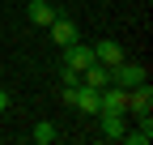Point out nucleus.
Masks as SVG:
<instances>
[{
  "instance_id": "nucleus-8",
  "label": "nucleus",
  "mask_w": 153,
  "mask_h": 145,
  "mask_svg": "<svg viewBox=\"0 0 153 145\" xmlns=\"http://www.w3.org/2000/svg\"><path fill=\"white\" fill-rule=\"evenodd\" d=\"M81 81H85V85H94V90H106V85H111V68L94 60L89 68H81Z\"/></svg>"
},
{
  "instance_id": "nucleus-4",
  "label": "nucleus",
  "mask_w": 153,
  "mask_h": 145,
  "mask_svg": "<svg viewBox=\"0 0 153 145\" xmlns=\"http://www.w3.org/2000/svg\"><path fill=\"white\" fill-rule=\"evenodd\" d=\"M111 81H115V85H123V90H132V85L149 81V72H145L140 64H123V60H119V64L111 68Z\"/></svg>"
},
{
  "instance_id": "nucleus-11",
  "label": "nucleus",
  "mask_w": 153,
  "mask_h": 145,
  "mask_svg": "<svg viewBox=\"0 0 153 145\" xmlns=\"http://www.w3.org/2000/svg\"><path fill=\"white\" fill-rule=\"evenodd\" d=\"M102 115V137L106 141H119L123 137V115H106V111H98Z\"/></svg>"
},
{
  "instance_id": "nucleus-3",
  "label": "nucleus",
  "mask_w": 153,
  "mask_h": 145,
  "mask_svg": "<svg viewBox=\"0 0 153 145\" xmlns=\"http://www.w3.org/2000/svg\"><path fill=\"white\" fill-rule=\"evenodd\" d=\"M98 111H106V115H128V90L111 81V85L102 90V107H98Z\"/></svg>"
},
{
  "instance_id": "nucleus-14",
  "label": "nucleus",
  "mask_w": 153,
  "mask_h": 145,
  "mask_svg": "<svg viewBox=\"0 0 153 145\" xmlns=\"http://www.w3.org/2000/svg\"><path fill=\"white\" fill-rule=\"evenodd\" d=\"M4 107H9V94H4V90H0V111H4Z\"/></svg>"
},
{
  "instance_id": "nucleus-10",
  "label": "nucleus",
  "mask_w": 153,
  "mask_h": 145,
  "mask_svg": "<svg viewBox=\"0 0 153 145\" xmlns=\"http://www.w3.org/2000/svg\"><path fill=\"white\" fill-rule=\"evenodd\" d=\"M119 141H128V145H149V141H153V120L145 115V120H140V128H136V132H123Z\"/></svg>"
},
{
  "instance_id": "nucleus-12",
  "label": "nucleus",
  "mask_w": 153,
  "mask_h": 145,
  "mask_svg": "<svg viewBox=\"0 0 153 145\" xmlns=\"http://www.w3.org/2000/svg\"><path fill=\"white\" fill-rule=\"evenodd\" d=\"M30 137H34V145H51L60 132H55V124H47V120H43V124H38V128H34Z\"/></svg>"
},
{
  "instance_id": "nucleus-1",
  "label": "nucleus",
  "mask_w": 153,
  "mask_h": 145,
  "mask_svg": "<svg viewBox=\"0 0 153 145\" xmlns=\"http://www.w3.org/2000/svg\"><path fill=\"white\" fill-rule=\"evenodd\" d=\"M128 111L136 115V120H145V115L153 111V85H149V81H140V85L128 90Z\"/></svg>"
},
{
  "instance_id": "nucleus-2",
  "label": "nucleus",
  "mask_w": 153,
  "mask_h": 145,
  "mask_svg": "<svg viewBox=\"0 0 153 145\" xmlns=\"http://www.w3.org/2000/svg\"><path fill=\"white\" fill-rule=\"evenodd\" d=\"M72 107L76 111H85V115H98V107H102V90H94V85H76L72 90Z\"/></svg>"
},
{
  "instance_id": "nucleus-5",
  "label": "nucleus",
  "mask_w": 153,
  "mask_h": 145,
  "mask_svg": "<svg viewBox=\"0 0 153 145\" xmlns=\"http://www.w3.org/2000/svg\"><path fill=\"white\" fill-rule=\"evenodd\" d=\"M64 64H68V68H89V64H94V47L68 43V47H64Z\"/></svg>"
},
{
  "instance_id": "nucleus-6",
  "label": "nucleus",
  "mask_w": 153,
  "mask_h": 145,
  "mask_svg": "<svg viewBox=\"0 0 153 145\" xmlns=\"http://www.w3.org/2000/svg\"><path fill=\"white\" fill-rule=\"evenodd\" d=\"M47 30H51V39L60 43V47H68V43H76V22H68V17H60V13H55V22H51Z\"/></svg>"
},
{
  "instance_id": "nucleus-13",
  "label": "nucleus",
  "mask_w": 153,
  "mask_h": 145,
  "mask_svg": "<svg viewBox=\"0 0 153 145\" xmlns=\"http://www.w3.org/2000/svg\"><path fill=\"white\" fill-rule=\"evenodd\" d=\"M64 85H81V68H68L64 64Z\"/></svg>"
},
{
  "instance_id": "nucleus-9",
  "label": "nucleus",
  "mask_w": 153,
  "mask_h": 145,
  "mask_svg": "<svg viewBox=\"0 0 153 145\" xmlns=\"http://www.w3.org/2000/svg\"><path fill=\"white\" fill-rule=\"evenodd\" d=\"M26 13H30V22H34V26H43V30L55 22V9L47 4V0H30V9H26Z\"/></svg>"
},
{
  "instance_id": "nucleus-7",
  "label": "nucleus",
  "mask_w": 153,
  "mask_h": 145,
  "mask_svg": "<svg viewBox=\"0 0 153 145\" xmlns=\"http://www.w3.org/2000/svg\"><path fill=\"white\" fill-rule=\"evenodd\" d=\"M94 60H98V64H106V68H115V64L123 60V47L115 43V39H102L98 47H94Z\"/></svg>"
}]
</instances>
